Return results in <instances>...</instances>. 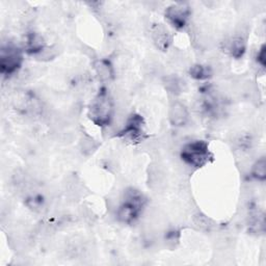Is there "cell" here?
Instances as JSON below:
<instances>
[{"instance_id":"cell-1","label":"cell","mask_w":266,"mask_h":266,"mask_svg":"<svg viewBox=\"0 0 266 266\" xmlns=\"http://www.w3.org/2000/svg\"><path fill=\"white\" fill-rule=\"evenodd\" d=\"M111 100L106 94H101L97 97L91 105V116L99 124L110 125L111 116Z\"/></svg>"},{"instance_id":"cell-2","label":"cell","mask_w":266,"mask_h":266,"mask_svg":"<svg viewBox=\"0 0 266 266\" xmlns=\"http://www.w3.org/2000/svg\"><path fill=\"white\" fill-rule=\"evenodd\" d=\"M169 119L171 124L174 125V126L179 127L185 125L188 121V111L185 105L178 101L174 102L170 107Z\"/></svg>"},{"instance_id":"cell-3","label":"cell","mask_w":266,"mask_h":266,"mask_svg":"<svg viewBox=\"0 0 266 266\" xmlns=\"http://www.w3.org/2000/svg\"><path fill=\"white\" fill-rule=\"evenodd\" d=\"M149 186L154 190H160L165 185V173L161 166L155 163L150 166L148 175Z\"/></svg>"},{"instance_id":"cell-4","label":"cell","mask_w":266,"mask_h":266,"mask_svg":"<svg viewBox=\"0 0 266 266\" xmlns=\"http://www.w3.org/2000/svg\"><path fill=\"white\" fill-rule=\"evenodd\" d=\"M18 49L8 47L7 50H2L1 55V66L3 71L13 72L17 66L20 65L21 55L17 51Z\"/></svg>"},{"instance_id":"cell-5","label":"cell","mask_w":266,"mask_h":266,"mask_svg":"<svg viewBox=\"0 0 266 266\" xmlns=\"http://www.w3.org/2000/svg\"><path fill=\"white\" fill-rule=\"evenodd\" d=\"M152 37L157 47L160 49H168L170 45V32L162 25H156L152 28Z\"/></svg>"},{"instance_id":"cell-6","label":"cell","mask_w":266,"mask_h":266,"mask_svg":"<svg viewBox=\"0 0 266 266\" xmlns=\"http://www.w3.org/2000/svg\"><path fill=\"white\" fill-rule=\"evenodd\" d=\"M94 69L100 80L108 81L112 78V74H113L112 66L106 61H103V60L96 61L94 64Z\"/></svg>"},{"instance_id":"cell-7","label":"cell","mask_w":266,"mask_h":266,"mask_svg":"<svg viewBox=\"0 0 266 266\" xmlns=\"http://www.w3.org/2000/svg\"><path fill=\"white\" fill-rule=\"evenodd\" d=\"M79 147H80V150H81L83 154H85V155H91L97 150L98 144L93 137H90L89 135L85 134V135H82V137L80 139Z\"/></svg>"},{"instance_id":"cell-8","label":"cell","mask_w":266,"mask_h":266,"mask_svg":"<svg viewBox=\"0 0 266 266\" xmlns=\"http://www.w3.org/2000/svg\"><path fill=\"white\" fill-rule=\"evenodd\" d=\"M193 222L199 230H202V231L210 230L213 226L211 220L209 218H207L206 215L200 213V212L194 215Z\"/></svg>"},{"instance_id":"cell-9","label":"cell","mask_w":266,"mask_h":266,"mask_svg":"<svg viewBox=\"0 0 266 266\" xmlns=\"http://www.w3.org/2000/svg\"><path fill=\"white\" fill-rule=\"evenodd\" d=\"M57 47L55 46H49V47H44L43 49L41 50L40 52H38L36 55L37 60L39 61H43V62H47V61H51L53 58L57 55Z\"/></svg>"},{"instance_id":"cell-10","label":"cell","mask_w":266,"mask_h":266,"mask_svg":"<svg viewBox=\"0 0 266 266\" xmlns=\"http://www.w3.org/2000/svg\"><path fill=\"white\" fill-rule=\"evenodd\" d=\"M181 81L174 76H168L165 77L164 79V85H165V89H168L170 93L173 94H179L181 91Z\"/></svg>"},{"instance_id":"cell-11","label":"cell","mask_w":266,"mask_h":266,"mask_svg":"<svg viewBox=\"0 0 266 266\" xmlns=\"http://www.w3.org/2000/svg\"><path fill=\"white\" fill-rule=\"evenodd\" d=\"M252 174L255 178H257L258 180H264L265 176H266V162L263 159H259L258 160L252 170Z\"/></svg>"},{"instance_id":"cell-12","label":"cell","mask_w":266,"mask_h":266,"mask_svg":"<svg viewBox=\"0 0 266 266\" xmlns=\"http://www.w3.org/2000/svg\"><path fill=\"white\" fill-rule=\"evenodd\" d=\"M190 74L193 75V76L195 78H198V79H203L206 77V70L204 69V66H193V68L190 69Z\"/></svg>"}]
</instances>
